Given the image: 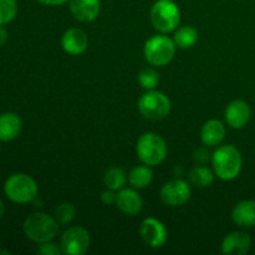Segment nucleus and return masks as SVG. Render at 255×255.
Listing matches in <instances>:
<instances>
[{
    "mask_svg": "<svg viewBox=\"0 0 255 255\" xmlns=\"http://www.w3.org/2000/svg\"><path fill=\"white\" fill-rule=\"evenodd\" d=\"M151 22L162 34L174 31L181 22V10L173 0H157L151 9Z\"/></svg>",
    "mask_w": 255,
    "mask_h": 255,
    "instance_id": "obj_5",
    "label": "nucleus"
},
{
    "mask_svg": "<svg viewBox=\"0 0 255 255\" xmlns=\"http://www.w3.org/2000/svg\"><path fill=\"white\" fill-rule=\"evenodd\" d=\"M37 253L41 255H60L62 254L61 247H59L57 244L50 242H45V243L40 244L39 249H37Z\"/></svg>",
    "mask_w": 255,
    "mask_h": 255,
    "instance_id": "obj_26",
    "label": "nucleus"
},
{
    "mask_svg": "<svg viewBox=\"0 0 255 255\" xmlns=\"http://www.w3.org/2000/svg\"><path fill=\"white\" fill-rule=\"evenodd\" d=\"M90 243L91 239L86 229L82 227H71L62 234L60 247L65 255H84L89 251Z\"/></svg>",
    "mask_w": 255,
    "mask_h": 255,
    "instance_id": "obj_8",
    "label": "nucleus"
},
{
    "mask_svg": "<svg viewBox=\"0 0 255 255\" xmlns=\"http://www.w3.org/2000/svg\"><path fill=\"white\" fill-rule=\"evenodd\" d=\"M188 181L191 186L198 187V188H206V187H209L213 183L214 174L207 167L196 166L189 171Z\"/></svg>",
    "mask_w": 255,
    "mask_h": 255,
    "instance_id": "obj_20",
    "label": "nucleus"
},
{
    "mask_svg": "<svg viewBox=\"0 0 255 255\" xmlns=\"http://www.w3.org/2000/svg\"><path fill=\"white\" fill-rule=\"evenodd\" d=\"M127 176L120 167H111L104 176V183L106 188L112 191H120L126 184Z\"/></svg>",
    "mask_w": 255,
    "mask_h": 255,
    "instance_id": "obj_22",
    "label": "nucleus"
},
{
    "mask_svg": "<svg viewBox=\"0 0 255 255\" xmlns=\"http://www.w3.org/2000/svg\"><path fill=\"white\" fill-rule=\"evenodd\" d=\"M69 2L72 15L81 22H91L96 20L101 9L100 0H69Z\"/></svg>",
    "mask_w": 255,
    "mask_h": 255,
    "instance_id": "obj_14",
    "label": "nucleus"
},
{
    "mask_svg": "<svg viewBox=\"0 0 255 255\" xmlns=\"http://www.w3.org/2000/svg\"><path fill=\"white\" fill-rule=\"evenodd\" d=\"M138 110L144 119L158 121L166 119L169 115L171 101L163 92L147 90L138 100Z\"/></svg>",
    "mask_w": 255,
    "mask_h": 255,
    "instance_id": "obj_7",
    "label": "nucleus"
},
{
    "mask_svg": "<svg viewBox=\"0 0 255 255\" xmlns=\"http://www.w3.org/2000/svg\"><path fill=\"white\" fill-rule=\"evenodd\" d=\"M136 152L143 164L149 167L159 166L167 157V144L159 134L148 132L138 138Z\"/></svg>",
    "mask_w": 255,
    "mask_h": 255,
    "instance_id": "obj_4",
    "label": "nucleus"
},
{
    "mask_svg": "<svg viewBox=\"0 0 255 255\" xmlns=\"http://www.w3.org/2000/svg\"><path fill=\"white\" fill-rule=\"evenodd\" d=\"M214 173L223 181H233L239 176L243 167V158L237 147L232 144L218 147L212 156Z\"/></svg>",
    "mask_w": 255,
    "mask_h": 255,
    "instance_id": "obj_2",
    "label": "nucleus"
},
{
    "mask_svg": "<svg viewBox=\"0 0 255 255\" xmlns=\"http://www.w3.org/2000/svg\"><path fill=\"white\" fill-rule=\"evenodd\" d=\"M198 31L193 26L186 25V26H182L177 30L173 41L179 49H189V47L196 45V42L198 41Z\"/></svg>",
    "mask_w": 255,
    "mask_h": 255,
    "instance_id": "obj_21",
    "label": "nucleus"
},
{
    "mask_svg": "<svg viewBox=\"0 0 255 255\" xmlns=\"http://www.w3.org/2000/svg\"><path fill=\"white\" fill-rule=\"evenodd\" d=\"M139 236L151 248H161L167 242V229L158 219L146 218L139 227Z\"/></svg>",
    "mask_w": 255,
    "mask_h": 255,
    "instance_id": "obj_10",
    "label": "nucleus"
},
{
    "mask_svg": "<svg viewBox=\"0 0 255 255\" xmlns=\"http://www.w3.org/2000/svg\"><path fill=\"white\" fill-rule=\"evenodd\" d=\"M60 227L61 226L57 223L55 217L42 212H36L25 218L22 231L30 241L41 244L56 238L60 232Z\"/></svg>",
    "mask_w": 255,
    "mask_h": 255,
    "instance_id": "obj_1",
    "label": "nucleus"
},
{
    "mask_svg": "<svg viewBox=\"0 0 255 255\" xmlns=\"http://www.w3.org/2000/svg\"><path fill=\"white\" fill-rule=\"evenodd\" d=\"M61 46L66 54L76 56L86 51L89 46V36L81 29H69L61 37Z\"/></svg>",
    "mask_w": 255,
    "mask_h": 255,
    "instance_id": "obj_11",
    "label": "nucleus"
},
{
    "mask_svg": "<svg viewBox=\"0 0 255 255\" xmlns=\"http://www.w3.org/2000/svg\"><path fill=\"white\" fill-rule=\"evenodd\" d=\"M138 82L143 89L154 90L159 82V75L154 69H144L139 72Z\"/></svg>",
    "mask_w": 255,
    "mask_h": 255,
    "instance_id": "obj_25",
    "label": "nucleus"
},
{
    "mask_svg": "<svg viewBox=\"0 0 255 255\" xmlns=\"http://www.w3.org/2000/svg\"><path fill=\"white\" fill-rule=\"evenodd\" d=\"M17 15L16 0H0V25L11 22Z\"/></svg>",
    "mask_w": 255,
    "mask_h": 255,
    "instance_id": "obj_24",
    "label": "nucleus"
},
{
    "mask_svg": "<svg viewBox=\"0 0 255 255\" xmlns=\"http://www.w3.org/2000/svg\"><path fill=\"white\" fill-rule=\"evenodd\" d=\"M101 201L104 202L107 206H111V204L116 203L117 201V193H115V191L107 188V191L102 192L101 193Z\"/></svg>",
    "mask_w": 255,
    "mask_h": 255,
    "instance_id": "obj_27",
    "label": "nucleus"
},
{
    "mask_svg": "<svg viewBox=\"0 0 255 255\" xmlns=\"http://www.w3.org/2000/svg\"><path fill=\"white\" fill-rule=\"evenodd\" d=\"M0 254H6V255H10V252H7V251H0Z\"/></svg>",
    "mask_w": 255,
    "mask_h": 255,
    "instance_id": "obj_32",
    "label": "nucleus"
},
{
    "mask_svg": "<svg viewBox=\"0 0 255 255\" xmlns=\"http://www.w3.org/2000/svg\"><path fill=\"white\" fill-rule=\"evenodd\" d=\"M5 211H6V208H5V203L1 201V199H0V219L4 217Z\"/></svg>",
    "mask_w": 255,
    "mask_h": 255,
    "instance_id": "obj_31",
    "label": "nucleus"
},
{
    "mask_svg": "<svg viewBox=\"0 0 255 255\" xmlns=\"http://www.w3.org/2000/svg\"><path fill=\"white\" fill-rule=\"evenodd\" d=\"M36 1H39L40 4L49 5V6H59V5L67 2L69 0H36Z\"/></svg>",
    "mask_w": 255,
    "mask_h": 255,
    "instance_id": "obj_29",
    "label": "nucleus"
},
{
    "mask_svg": "<svg viewBox=\"0 0 255 255\" xmlns=\"http://www.w3.org/2000/svg\"><path fill=\"white\" fill-rule=\"evenodd\" d=\"M176 44L164 34L149 37L144 44L143 54L152 66H166L176 54Z\"/></svg>",
    "mask_w": 255,
    "mask_h": 255,
    "instance_id": "obj_6",
    "label": "nucleus"
},
{
    "mask_svg": "<svg viewBox=\"0 0 255 255\" xmlns=\"http://www.w3.org/2000/svg\"><path fill=\"white\" fill-rule=\"evenodd\" d=\"M224 137H226V126L219 120H209L202 127L201 138L206 146H218L222 143Z\"/></svg>",
    "mask_w": 255,
    "mask_h": 255,
    "instance_id": "obj_17",
    "label": "nucleus"
},
{
    "mask_svg": "<svg viewBox=\"0 0 255 255\" xmlns=\"http://www.w3.org/2000/svg\"><path fill=\"white\" fill-rule=\"evenodd\" d=\"M116 206L119 207L122 213L127 214V216H137L142 211L143 201L134 189L122 188L117 193Z\"/></svg>",
    "mask_w": 255,
    "mask_h": 255,
    "instance_id": "obj_15",
    "label": "nucleus"
},
{
    "mask_svg": "<svg viewBox=\"0 0 255 255\" xmlns=\"http://www.w3.org/2000/svg\"><path fill=\"white\" fill-rule=\"evenodd\" d=\"M194 158H196V161L201 162V163H206L207 161H209V153L204 148H199L194 153Z\"/></svg>",
    "mask_w": 255,
    "mask_h": 255,
    "instance_id": "obj_28",
    "label": "nucleus"
},
{
    "mask_svg": "<svg viewBox=\"0 0 255 255\" xmlns=\"http://www.w3.org/2000/svg\"><path fill=\"white\" fill-rule=\"evenodd\" d=\"M4 193L9 201L16 204H27L35 201L39 187L35 179L26 173H14L4 183Z\"/></svg>",
    "mask_w": 255,
    "mask_h": 255,
    "instance_id": "obj_3",
    "label": "nucleus"
},
{
    "mask_svg": "<svg viewBox=\"0 0 255 255\" xmlns=\"http://www.w3.org/2000/svg\"><path fill=\"white\" fill-rule=\"evenodd\" d=\"M75 218V207L69 202H62L55 209V219L61 227L69 226Z\"/></svg>",
    "mask_w": 255,
    "mask_h": 255,
    "instance_id": "obj_23",
    "label": "nucleus"
},
{
    "mask_svg": "<svg viewBox=\"0 0 255 255\" xmlns=\"http://www.w3.org/2000/svg\"><path fill=\"white\" fill-rule=\"evenodd\" d=\"M152 179H153V172H152L151 167L147 166V164L132 168L128 176L129 183L136 189L147 188L152 183Z\"/></svg>",
    "mask_w": 255,
    "mask_h": 255,
    "instance_id": "obj_19",
    "label": "nucleus"
},
{
    "mask_svg": "<svg viewBox=\"0 0 255 255\" xmlns=\"http://www.w3.org/2000/svg\"><path fill=\"white\" fill-rule=\"evenodd\" d=\"M7 39H9V34H7L6 27L5 25H0V46L6 44Z\"/></svg>",
    "mask_w": 255,
    "mask_h": 255,
    "instance_id": "obj_30",
    "label": "nucleus"
},
{
    "mask_svg": "<svg viewBox=\"0 0 255 255\" xmlns=\"http://www.w3.org/2000/svg\"><path fill=\"white\" fill-rule=\"evenodd\" d=\"M252 247V239L244 232H232L222 242V253L226 255H244Z\"/></svg>",
    "mask_w": 255,
    "mask_h": 255,
    "instance_id": "obj_12",
    "label": "nucleus"
},
{
    "mask_svg": "<svg viewBox=\"0 0 255 255\" xmlns=\"http://www.w3.org/2000/svg\"><path fill=\"white\" fill-rule=\"evenodd\" d=\"M22 129V120L15 112H4L0 115V141H14Z\"/></svg>",
    "mask_w": 255,
    "mask_h": 255,
    "instance_id": "obj_16",
    "label": "nucleus"
},
{
    "mask_svg": "<svg viewBox=\"0 0 255 255\" xmlns=\"http://www.w3.org/2000/svg\"><path fill=\"white\" fill-rule=\"evenodd\" d=\"M192 194L191 183L183 179H173L162 187L161 199L169 207H181L189 201Z\"/></svg>",
    "mask_w": 255,
    "mask_h": 255,
    "instance_id": "obj_9",
    "label": "nucleus"
},
{
    "mask_svg": "<svg viewBox=\"0 0 255 255\" xmlns=\"http://www.w3.org/2000/svg\"><path fill=\"white\" fill-rule=\"evenodd\" d=\"M234 223L243 228L255 226V201H242L234 207L232 212Z\"/></svg>",
    "mask_w": 255,
    "mask_h": 255,
    "instance_id": "obj_18",
    "label": "nucleus"
},
{
    "mask_svg": "<svg viewBox=\"0 0 255 255\" xmlns=\"http://www.w3.org/2000/svg\"><path fill=\"white\" fill-rule=\"evenodd\" d=\"M251 107L243 100L231 102L226 109V121L232 128H243L251 120Z\"/></svg>",
    "mask_w": 255,
    "mask_h": 255,
    "instance_id": "obj_13",
    "label": "nucleus"
}]
</instances>
